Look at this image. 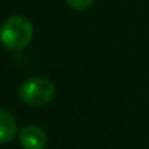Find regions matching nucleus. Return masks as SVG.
Masks as SVG:
<instances>
[{
    "label": "nucleus",
    "mask_w": 149,
    "mask_h": 149,
    "mask_svg": "<svg viewBox=\"0 0 149 149\" xmlns=\"http://www.w3.org/2000/svg\"><path fill=\"white\" fill-rule=\"evenodd\" d=\"M32 35V24L24 16H10L2 25V42L10 51H18L29 45Z\"/></svg>",
    "instance_id": "f257e3e1"
},
{
    "label": "nucleus",
    "mask_w": 149,
    "mask_h": 149,
    "mask_svg": "<svg viewBox=\"0 0 149 149\" xmlns=\"http://www.w3.org/2000/svg\"><path fill=\"white\" fill-rule=\"evenodd\" d=\"M19 100L31 107H42L53 101L56 86L47 78H29L18 89Z\"/></svg>",
    "instance_id": "f03ea898"
},
{
    "label": "nucleus",
    "mask_w": 149,
    "mask_h": 149,
    "mask_svg": "<svg viewBox=\"0 0 149 149\" xmlns=\"http://www.w3.org/2000/svg\"><path fill=\"white\" fill-rule=\"evenodd\" d=\"M16 121L8 110H0V142L9 143L16 134Z\"/></svg>",
    "instance_id": "20e7f679"
},
{
    "label": "nucleus",
    "mask_w": 149,
    "mask_h": 149,
    "mask_svg": "<svg viewBox=\"0 0 149 149\" xmlns=\"http://www.w3.org/2000/svg\"><path fill=\"white\" fill-rule=\"evenodd\" d=\"M66 3L74 10H86L94 5V0H66Z\"/></svg>",
    "instance_id": "39448f33"
},
{
    "label": "nucleus",
    "mask_w": 149,
    "mask_h": 149,
    "mask_svg": "<svg viewBox=\"0 0 149 149\" xmlns=\"http://www.w3.org/2000/svg\"><path fill=\"white\" fill-rule=\"evenodd\" d=\"M18 134L24 149H44L47 145V133L38 126H24Z\"/></svg>",
    "instance_id": "7ed1b4c3"
}]
</instances>
